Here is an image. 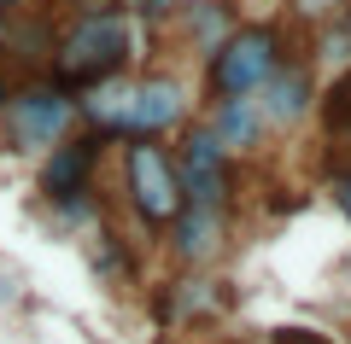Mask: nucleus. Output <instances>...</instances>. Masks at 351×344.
<instances>
[{"label":"nucleus","mask_w":351,"mask_h":344,"mask_svg":"<svg viewBox=\"0 0 351 344\" xmlns=\"http://www.w3.org/2000/svg\"><path fill=\"white\" fill-rule=\"evenodd\" d=\"M129 53H135V29L123 12H94V18H71V24L53 36L47 53V82H59L64 94H88V88L123 76Z\"/></svg>","instance_id":"f257e3e1"},{"label":"nucleus","mask_w":351,"mask_h":344,"mask_svg":"<svg viewBox=\"0 0 351 344\" xmlns=\"http://www.w3.org/2000/svg\"><path fill=\"white\" fill-rule=\"evenodd\" d=\"M276 70H281V29L276 24H234L228 41L211 53L205 88H211V99H252Z\"/></svg>","instance_id":"f03ea898"},{"label":"nucleus","mask_w":351,"mask_h":344,"mask_svg":"<svg viewBox=\"0 0 351 344\" xmlns=\"http://www.w3.org/2000/svg\"><path fill=\"white\" fill-rule=\"evenodd\" d=\"M76 123V94H64L59 82H29L12 88L6 111H0V129H6V146L12 152H53Z\"/></svg>","instance_id":"7ed1b4c3"},{"label":"nucleus","mask_w":351,"mask_h":344,"mask_svg":"<svg viewBox=\"0 0 351 344\" xmlns=\"http://www.w3.org/2000/svg\"><path fill=\"white\" fill-rule=\"evenodd\" d=\"M123 187H129V204H135V216L147 228H170L176 210L188 204L182 181H176V158L158 140H129L123 146Z\"/></svg>","instance_id":"20e7f679"},{"label":"nucleus","mask_w":351,"mask_h":344,"mask_svg":"<svg viewBox=\"0 0 351 344\" xmlns=\"http://www.w3.org/2000/svg\"><path fill=\"white\" fill-rule=\"evenodd\" d=\"M170 158H176V181H182V198L188 204L228 210V198H234V158L217 146L211 129H188Z\"/></svg>","instance_id":"39448f33"},{"label":"nucleus","mask_w":351,"mask_h":344,"mask_svg":"<svg viewBox=\"0 0 351 344\" xmlns=\"http://www.w3.org/2000/svg\"><path fill=\"white\" fill-rule=\"evenodd\" d=\"M100 152H106V140L88 129V135H64L53 152H41V198L47 204H59V198H76V193H88L94 187V163H100Z\"/></svg>","instance_id":"423d86ee"},{"label":"nucleus","mask_w":351,"mask_h":344,"mask_svg":"<svg viewBox=\"0 0 351 344\" xmlns=\"http://www.w3.org/2000/svg\"><path fill=\"white\" fill-rule=\"evenodd\" d=\"M188 117V88L176 76H141L129 94V117H123V140H158Z\"/></svg>","instance_id":"0eeeda50"},{"label":"nucleus","mask_w":351,"mask_h":344,"mask_svg":"<svg viewBox=\"0 0 351 344\" xmlns=\"http://www.w3.org/2000/svg\"><path fill=\"white\" fill-rule=\"evenodd\" d=\"M170 251L188 269H199V263H211L217 251H223V210H199V204H182L170 222Z\"/></svg>","instance_id":"6e6552de"},{"label":"nucleus","mask_w":351,"mask_h":344,"mask_svg":"<svg viewBox=\"0 0 351 344\" xmlns=\"http://www.w3.org/2000/svg\"><path fill=\"white\" fill-rule=\"evenodd\" d=\"M258 94H263V99H258L263 129H293L304 111H311V76H304L299 64H287V70H276Z\"/></svg>","instance_id":"1a4fd4ad"},{"label":"nucleus","mask_w":351,"mask_h":344,"mask_svg":"<svg viewBox=\"0 0 351 344\" xmlns=\"http://www.w3.org/2000/svg\"><path fill=\"white\" fill-rule=\"evenodd\" d=\"M129 94H135V82H100L88 88V99H76V117H88V129L100 140H123V117H129Z\"/></svg>","instance_id":"9d476101"},{"label":"nucleus","mask_w":351,"mask_h":344,"mask_svg":"<svg viewBox=\"0 0 351 344\" xmlns=\"http://www.w3.org/2000/svg\"><path fill=\"white\" fill-rule=\"evenodd\" d=\"M211 135L217 146L234 158V152H252L263 140V117H258V99H217V117H211Z\"/></svg>","instance_id":"9b49d317"},{"label":"nucleus","mask_w":351,"mask_h":344,"mask_svg":"<svg viewBox=\"0 0 351 344\" xmlns=\"http://www.w3.org/2000/svg\"><path fill=\"white\" fill-rule=\"evenodd\" d=\"M164 315L170 321H188V315H211V309H223V292H217V280H205V274H193V280H176L170 292H164Z\"/></svg>","instance_id":"f8f14e48"},{"label":"nucleus","mask_w":351,"mask_h":344,"mask_svg":"<svg viewBox=\"0 0 351 344\" xmlns=\"http://www.w3.org/2000/svg\"><path fill=\"white\" fill-rule=\"evenodd\" d=\"M228 29H234V12H228L223 0H193L188 6V36H193V47H199L205 59L228 41Z\"/></svg>","instance_id":"ddd939ff"},{"label":"nucleus","mask_w":351,"mask_h":344,"mask_svg":"<svg viewBox=\"0 0 351 344\" xmlns=\"http://www.w3.org/2000/svg\"><path fill=\"white\" fill-rule=\"evenodd\" d=\"M47 6H64L71 18H94V12H123V0H47Z\"/></svg>","instance_id":"4468645a"},{"label":"nucleus","mask_w":351,"mask_h":344,"mask_svg":"<svg viewBox=\"0 0 351 344\" xmlns=\"http://www.w3.org/2000/svg\"><path fill=\"white\" fill-rule=\"evenodd\" d=\"M339 6H351V0H293L299 18H328V12H339Z\"/></svg>","instance_id":"2eb2a0df"},{"label":"nucleus","mask_w":351,"mask_h":344,"mask_svg":"<svg viewBox=\"0 0 351 344\" xmlns=\"http://www.w3.org/2000/svg\"><path fill=\"white\" fill-rule=\"evenodd\" d=\"M276 344H328V339H316L311 327H281V332H276Z\"/></svg>","instance_id":"dca6fc26"},{"label":"nucleus","mask_w":351,"mask_h":344,"mask_svg":"<svg viewBox=\"0 0 351 344\" xmlns=\"http://www.w3.org/2000/svg\"><path fill=\"white\" fill-rule=\"evenodd\" d=\"M334 204H339V210H346V216H351V170H346V175H339V181H334Z\"/></svg>","instance_id":"f3484780"},{"label":"nucleus","mask_w":351,"mask_h":344,"mask_svg":"<svg viewBox=\"0 0 351 344\" xmlns=\"http://www.w3.org/2000/svg\"><path fill=\"white\" fill-rule=\"evenodd\" d=\"M170 6H176V0H141V12H147V18H164Z\"/></svg>","instance_id":"a211bd4d"},{"label":"nucleus","mask_w":351,"mask_h":344,"mask_svg":"<svg viewBox=\"0 0 351 344\" xmlns=\"http://www.w3.org/2000/svg\"><path fill=\"white\" fill-rule=\"evenodd\" d=\"M6 99H12V82H6V76H0V111H6Z\"/></svg>","instance_id":"6ab92c4d"},{"label":"nucleus","mask_w":351,"mask_h":344,"mask_svg":"<svg viewBox=\"0 0 351 344\" xmlns=\"http://www.w3.org/2000/svg\"><path fill=\"white\" fill-rule=\"evenodd\" d=\"M346 36H351V6H346Z\"/></svg>","instance_id":"aec40b11"},{"label":"nucleus","mask_w":351,"mask_h":344,"mask_svg":"<svg viewBox=\"0 0 351 344\" xmlns=\"http://www.w3.org/2000/svg\"><path fill=\"white\" fill-rule=\"evenodd\" d=\"M0 6H12V0H0Z\"/></svg>","instance_id":"412c9836"}]
</instances>
